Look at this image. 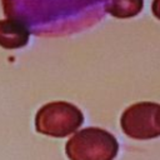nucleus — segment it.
Instances as JSON below:
<instances>
[{
	"mask_svg": "<svg viewBox=\"0 0 160 160\" xmlns=\"http://www.w3.org/2000/svg\"><path fill=\"white\" fill-rule=\"evenodd\" d=\"M119 151L118 140L100 128H85L75 132L65 145L70 160H114Z\"/></svg>",
	"mask_w": 160,
	"mask_h": 160,
	"instance_id": "obj_1",
	"label": "nucleus"
},
{
	"mask_svg": "<svg viewBox=\"0 0 160 160\" xmlns=\"http://www.w3.org/2000/svg\"><path fill=\"white\" fill-rule=\"evenodd\" d=\"M84 122L81 110L66 101H54L41 106L35 115V129L38 132L65 138L75 132Z\"/></svg>",
	"mask_w": 160,
	"mask_h": 160,
	"instance_id": "obj_2",
	"label": "nucleus"
},
{
	"mask_svg": "<svg viewBox=\"0 0 160 160\" xmlns=\"http://www.w3.org/2000/svg\"><path fill=\"white\" fill-rule=\"evenodd\" d=\"M156 102L142 101L130 105L120 118V125L125 135L135 140H149L160 136L156 120Z\"/></svg>",
	"mask_w": 160,
	"mask_h": 160,
	"instance_id": "obj_3",
	"label": "nucleus"
},
{
	"mask_svg": "<svg viewBox=\"0 0 160 160\" xmlns=\"http://www.w3.org/2000/svg\"><path fill=\"white\" fill-rule=\"evenodd\" d=\"M30 30L15 19L0 20V46L8 50L24 48L29 42Z\"/></svg>",
	"mask_w": 160,
	"mask_h": 160,
	"instance_id": "obj_4",
	"label": "nucleus"
},
{
	"mask_svg": "<svg viewBox=\"0 0 160 160\" xmlns=\"http://www.w3.org/2000/svg\"><path fill=\"white\" fill-rule=\"evenodd\" d=\"M144 6V0H109L105 11L118 19H128L136 16Z\"/></svg>",
	"mask_w": 160,
	"mask_h": 160,
	"instance_id": "obj_5",
	"label": "nucleus"
},
{
	"mask_svg": "<svg viewBox=\"0 0 160 160\" xmlns=\"http://www.w3.org/2000/svg\"><path fill=\"white\" fill-rule=\"evenodd\" d=\"M151 10L155 18H158L160 20V0H152L151 4Z\"/></svg>",
	"mask_w": 160,
	"mask_h": 160,
	"instance_id": "obj_6",
	"label": "nucleus"
},
{
	"mask_svg": "<svg viewBox=\"0 0 160 160\" xmlns=\"http://www.w3.org/2000/svg\"><path fill=\"white\" fill-rule=\"evenodd\" d=\"M156 120H158V125L160 129V104L158 105V109H156Z\"/></svg>",
	"mask_w": 160,
	"mask_h": 160,
	"instance_id": "obj_7",
	"label": "nucleus"
}]
</instances>
